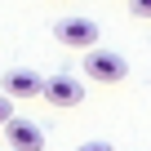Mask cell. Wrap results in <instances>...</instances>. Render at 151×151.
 Listing matches in <instances>:
<instances>
[{"label": "cell", "instance_id": "cell-1", "mask_svg": "<svg viewBox=\"0 0 151 151\" xmlns=\"http://www.w3.org/2000/svg\"><path fill=\"white\" fill-rule=\"evenodd\" d=\"M85 76L89 80H98V85H116V80H124L129 76V62H124V53H116V49H85Z\"/></svg>", "mask_w": 151, "mask_h": 151}, {"label": "cell", "instance_id": "cell-2", "mask_svg": "<svg viewBox=\"0 0 151 151\" xmlns=\"http://www.w3.org/2000/svg\"><path fill=\"white\" fill-rule=\"evenodd\" d=\"M98 22L93 18H85V14H67V18H58L53 22V40H62L67 49H93L98 45Z\"/></svg>", "mask_w": 151, "mask_h": 151}, {"label": "cell", "instance_id": "cell-3", "mask_svg": "<svg viewBox=\"0 0 151 151\" xmlns=\"http://www.w3.org/2000/svg\"><path fill=\"white\" fill-rule=\"evenodd\" d=\"M45 102L49 107H58V111H67V107H80L85 102V85H80V76H49L45 80Z\"/></svg>", "mask_w": 151, "mask_h": 151}, {"label": "cell", "instance_id": "cell-4", "mask_svg": "<svg viewBox=\"0 0 151 151\" xmlns=\"http://www.w3.org/2000/svg\"><path fill=\"white\" fill-rule=\"evenodd\" d=\"M5 138H9V147H14V151H45V129H40L36 120L14 116V120L5 124Z\"/></svg>", "mask_w": 151, "mask_h": 151}, {"label": "cell", "instance_id": "cell-5", "mask_svg": "<svg viewBox=\"0 0 151 151\" xmlns=\"http://www.w3.org/2000/svg\"><path fill=\"white\" fill-rule=\"evenodd\" d=\"M0 89H5L14 102L18 98H45V76H36V71H9V76H0Z\"/></svg>", "mask_w": 151, "mask_h": 151}, {"label": "cell", "instance_id": "cell-6", "mask_svg": "<svg viewBox=\"0 0 151 151\" xmlns=\"http://www.w3.org/2000/svg\"><path fill=\"white\" fill-rule=\"evenodd\" d=\"M9 120H14V98H9L5 89H0V129H5Z\"/></svg>", "mask_w": 151, "mask_h": 151}, {"label": "cell", "instance_id": "cell-7", "mask_svg": "<svg viewBox=\"0 0 151 151\" xmlns=\"http://www.w3.org/2000/svg\"><path fill=\"white\" fill-rule=\"evenodd\" d=\"M129 14L133 18H151V0H129Z\"/></svg>", "mask_w": 151, "mask_h": 151}, {"label": "cell", "instance_id": "cell-8", "mask_svg": "<svg viewBox=\"0 0 151 151\" xmlns=\"http://www.w3.org/2000/svg\"><path fill=\"white\" fill-rule=\"evenodd\" d=\"M76 151H116L111 142H85V147H76Z\"/></svg>", "mask_w": 151, "mask_h": 151}, {"label": "cell", "instance_id": "cell-9", "mask_svg": "<svg viewBox=\"0 0 151 151\" xmlns=\"http://www.w3.org/2000/svg\"><path fill=\"white\" fill-rule=\"evenodd\" d=\"M9 151H14V147H9Z\"/></svg>", "mask_w": 151, "mask_h": 151}]
</instances>
